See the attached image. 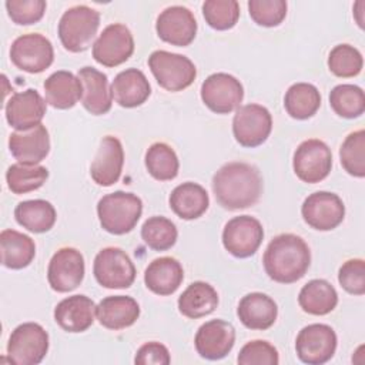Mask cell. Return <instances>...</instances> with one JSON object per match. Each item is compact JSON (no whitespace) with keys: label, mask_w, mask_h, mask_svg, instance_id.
Listing matches in <instances>:
<instances>
[{"label":"cell","mask_w":365,"mask_h":365,"mask_svg":"<svg viewBox=\"0 0 365 365\" xmlns=\"http://www.w3.org/2000/svg\"><path fill=\"white\" fill-rule=\"evenodd\" d=\"M77 77L81 81L83 94L81 104L93 115H103L111 108V87L108 78L103 71L94 67H83L78 70Z\"/></svg>","instance_id":"23"},{"label":"cell","mask_w":365,"mask_h":365,"mask_svg":"<svg viewBox=\"0 0 365 365\" xmlns=\"http://www.w3.org/2000/svg\"><path fill=\"white\" fill-rule=\"evenodd\" d=\"M14 218L23 228L41 234L53 228L57 214L53 204L46 200H27L16 205Z\"/></svg>","instance_id":"33"},{"label":"cell","mask_w":365,"mask_h":365,"mask_svg":"<svg viewBox=\"0 0 365 365\" xmlns=\"http://www.w3.org/2000/svg\"><path fill=\"white\" fill-rule=\"evenodd\" d=\"M97 305L86 295L77 294L60 301L54 308V321L67 332H84L96 317Z\"/></svg>","instance_id":"22"},{"label":"cell","mask_w":365,"mask_h":365,"mask_svg":"<svg viewBox=\"0 0 365 365\" xmlns=\"http://www.w3.org/2000/svg\"><path fill=\"white\" fill-rule=\"evenodd\" d=\"M329 104L342 118H356L365 111L364 90L355 84H338L329 93Z\"/></svg>","instance_id":"36"},{"label":"cell","mask_w":365,"mask_h":365,"mask_svg":"<svg viewBox=\"0 0 365 365\" xmlns=\"http://www.w3.org/2000/svg\"><path fill=\"white\" fill-rule=\"evenodd\" d=\"M202 103L217 114H230L240 107L244 88L240 80L227 73H214L201 84Z\"/></svg>","instance_id":"13"},{"label":"cell","mask_w":365,"mask_h":365,"mask_svg":"<svg viewBox=\"0 0 365 365\" xmlns=\"http://www.w3.org/2000/svg\"><path fill=\"white\" fill-rule=\"evenodd\" d=\"M98 322L113 331L131 327L140 317L138 302L128 295H111L101 299L96 309Z\"/></svg>","instance_id":"25"},{"label":"cell","mask_w":365,"mask_h":365,"mask_svg":"<svg viewBox=\"0 0 365 365\" xmlns=\"http://www.w3.org/2000/svg\"><path fill=\"white\" fill-rule=\"evenodd\" d=\"M9 148L19 163L36 165L50 151L48 131L43 124L24 131H14L10 134Z\"/></svg>","instance_id":"21"},{"label":"cell","mask_w":365,"mask_h":365,"mask_svg":"<svg viewBox=\"0 0 365 365\" xmlns=\"http://www.w3.org/2000/svg\"><path fill=\"white\" fill-rule=\"evenodd\" d=\"M272 117L268 108L259 104H245L237 108L232 118V134L242 147H258L269 137Z\"/></svg>","instance_id":"9"},{"label":"cell","mask_w":365,"mask_h":365,"mask_svg":"<svg viewBox=\"0 0 365 365\" xmlns=\"http://www.w3.org/2000/svg\"><path fill=\"white\" fill-rule=\"evenodd\" d=\"M123 164L124 150L121 141L114 135H106L101 138L90 165V175L97 185L110 187L118 181Z\"/></svg>","instance_id":"20"},{"label":"cell","mask_w":365,"mask_h":365,"mask_svg":"<svg viewBox=\"0 0 365 365\" xmlns=\"http://www.w3.org/2000/svg\"><path fill=\"white\" fill-rule=\"evenodd\" d=\"M48 178V171L43 165L13 164L6 173L7 187L13 194H26L38 190Z\"/></svg>","instance_id":"37"},{"label":"cell","mask_w":365,"mask_h":365,"mask_svg":"<svg viewBox=\"0 0 365 365\" xmlns=\"http://www.w3.org/2000/svg\"><path fill=\"white\" fill-rule=\"evenodd\" d=\"M321 106V94L314 84L295 83L284 97L287 113L295 120H307L312 117Z\"/></svg>","instance_id":"34"},{"label":"cell","mask_w":365,"mask_h":365,"mask_svg":"<svg viewBox=\"0 0 365 365\" xmlns=\"http://www.w3.org/2000/svg\"><path fill=\"white\" fill-rule=\"evenodd\" d=\"M84 271L83 254L73 247H63L48 262L47 279L51 289L57 292H70L81 284Z\"/></svg>","instance_id":"16"},{"label":"cell","mask_w":365,"mask_h":365,"mask_svg":"<svg viewBox=\"0 0 365 365\" xmlns=\"http://www.w3.org/2000/svg\"><path fill=\"white\" fill-rule=\"evenodd\" d=\"M262 264L272 281L292 284L307 274L311 264V251L299 235L279 234L268 244Z\"/></svg>","instance_id":"2"},{"label":"cell","mask_w":365,"mask_h":365,"mask_svg":"<svg viewBox=\"0 0 365 365\" xmlns=\"http://www.w3.org/2000/svg\"><path fill=\"white\" fill-rule=\"evenodd\" d=\"M301 214L311 228L331 231L344 221L345 205L336 194L317 191L304 200Z\"/></svg>","instance_id":"15"},{"label":"cell","mask_w":365,"mask_h":365,"mask_svg":"<svg viewBox=\"0 0 365 365\" xmlns=\"http://www.w3.org/2000/svg\"><path fill=\"white\" fill-rule=\"evenodd\" d=\"M298 304L311 315H327L338 304L336 289L327 279H311L299 291Z\"/></svg>","instance_id":"32"},{"label":"cell","mask_w":365,"mask_h":365,"mask_svg":"<svg viewBox=\"0 0 365 365\" xmlns=\"http://www.w3.org/2000/svg\"><path fill=\"white\" fill-rule=\"evenodd\" d=\"M47 106L34 88L14 93L6 103V120L17 131H24L41 124Z\"/></svg>","instance_id":"19"},{"label":"cell","mask_w":365,"mask_h":365,"mask_svg":"<svg viewBox=\"0 0 365 365\" xmlns=\"http://www.w3.org/2000/svg\"><path fill=\"white\" fill-rule=\"evenodd\" d=\"M339 160L344 170L354 177H365V131L358 130L346 135L341 148Z\"/></svg>","instance_id":"39"},{"label":"cell","mask_w":365,"mask_h":365,"mask_svg":"<svg viewBox=\"0 0 365 365\" xmlns=\"http://www.w3.org/2000/svg\"><path fill=\"white\" fill-rule=\"evenodd\" d=\"M46 103L58 110H68L81 100L83 87L81 81L71 71L58 70L50 74L44 84Z\"/></svg>","instance_id":"28"},{"label":"cell","mask_w":365,"mask_h":365,"mask_svg":"<svg viewBox=\"0 0 365 365\" xmlns=\"http://www.w3.org/2000/svg\"><path fill=\"white\" fill-rule=\"evenodd\" d=\"M184 279L181 264L173 257H160L148 264L144 272L145 287L157 295L174 294Z\"/></svg>","instance_id":"27"},{"label":"cell","mask_w":365,"mask_h":365,"mask_svg":"<svg viewBox=\"0 0 365 365\" xmlns=\"http://www.w3.org/2000/svg\"><path fill=\"white\" fill-rule=\"evenodd\" d=\"M1 264L10 269H21L31 264L36 255L34 241L16 230H3L0 234Z\"/></svg>","instance_id":"31"},{"label":"cell","mask_w":365,"mask_h":365,"mask_svg":"<svg viewBox=\"0 0 365 365\" xmlns=\"http://www.w3.org/2000/svg\"><path fill=\"white\" fill-rule=\"evenodd\" d=\"M48 351V334L36 322H24L14 328L9 338L7 355L14 365H37Z\"/></svg>","instance_id":"6"},{"label":"cell","mask_w":365,"mask_h":365,"mask_svg":"<svg viewBox=\"0 0 365 365\" xmlns=\"http://www.w3.org/2000/svg\"><path fill=\"white\" fill-rule=\"evenodd\" d=\"M202 14L214 30L232 29L240 17V4L235 0H207L202 3Z\"/></svg>","instance_id":"40"},{"label":"cell","mask_w":365,"mask_h":365,"mask_svg":"<svg viewBox=\"0 0 365 365\" xmlns=\"http://www.w3.org/2000/svg\"><path fill=\"white\" fill-rule=\"evenodd\" d=\"M264 238L261 222L251 215L231 218L222 230L224 248L237 258H248L257 252Z\"/></svg>","instance_id":"12"},{"label":"cell","mask_w":365,"mask_h":365,"mask_svg":"<svg viewBox=\"0 0 365 365\" xmlns=\"http://www.w3.org/2000/svg\"><path fill=\"white\" fill-rule=\"evenodd\" d=\"M237 315L248 329L264 331L274 325L278 315V307L267 294L251 292L240 299Z\"/></svg>","instance_id":"26"},{"label":"cell","mask_w":365,"mask_h":365,"mask_svg":"<svg viewBox=\"0 0 365 365\" xmlns=\"http://www.w3.org/2000/svg\"><path fill=\"white\" fill-rule=\"evenodd\" d=\"M336 334L327 324H311L304 327L295 339L297 356L308 365L328 362L336 349Z\"/></svg>","instance_id":"11"},{"label":"cell","mask_w":365,"mask_h":365,"mask_svg":"<svg viewBox=\"0 0 365 365\" xmlns=\"http://www.w3.org/2000/svg\"><path fill=\"white\" fill-rule=\"evenodd\" d=\"M237 362L240 365H277L279 355L277 348L268 341L254 339L241 348Z\"/></svg>","instance_id":"43"},{"label":"cell","mask_w":365,"mask_h":365,"mask_svg":"<svg viewBox=\"0 0 365 365\" xmlns=\"http://www.w3.org/2000/svg\"><path fill=\"white\" fill-rule=\"evenodd\" d=\"M235 344V329L224 319H211L202 324L194 338V345L201 358L218 361L225 358Z\"/></svg>","instance_id":"18"},{"label":"cell","mask_w":365,"mask_h":365,"mask_svg":"<svg viewBox=\"0 0 365 365\" xmlns=\"http://www.w3.org/2000/svg\"><path fill=\"white\" fill-rule=\"evenodd\" d=\"M134 53V38L130 29L121 23L107 26L93 44L94 60L106 67L127 61Z\"/></svg>","instance_id":"14"},{"label":"cell","mask_w":365,"mask_h":365,"mask_svg":"<svg viewBox=\"0 0 365 365\" xmlns=\"http://www.w3.org/2000/svg\"><path fill=\"white\" fill-rule=\"evenodd\" d=\"M93 274L101 287L123 289L133 285L135 267L125 251L118 247H107L96 255Z\"/></svg>","instance_id":"7"},{"label":"cell","mask_w":365,"mask_h":365,"mask_svg":"<svg viewBox=\"0 0 365 365\" xmlns=\"http://www.w3.org/2000/svg\"><path fill=\"white\" fill-rule=\"evenodd\" d=\"M364 66L362 54L351 44L335 46L328 56V67L336 77H355Z\"/></svg>","instance_id":"41"},{"label":"cell","mask_w":365,"mask_h":365,"mask_svg":"<svg viewBox=\"0 0 365 365\" xmlns=\"http://www.w3.org/2000/svg\"><path fill=\"white\" fill-rule=\"evenodd\" d=\"M150 94L151 86L145 74L138 68L131 67L120 71L111 83V96L124 108H134L144 104Z\"/></svg>","instance_id":"24"},{"label":"cell","mask_w":365,"mask_h":365,"mask_svg":"<svg viewBox=\"0 0 365 365\" xmlns=\"http://www.w3.org/2000/svg\"><path fill=\"white\" fill-rule=\"evenodd\" d=\"M148 67L160 87L167 91H181L192 84L197 77L194 63L177 53L155 50L148 57Z\"/></svg>","instance_id":"5"},{"label":"cell","mask_w":365,"mask_h":365,"mask_svg":"<svg viewBox=\"0 0 365 365\" xmlns=\"http://www.w3.org/2000/svg\"><path fill=\"white\" fill-rule=\"evenodd\" d=\"M338 281L341 287L352 295L365 294V261L354 258L345 261L338 271Z\"/></svg>","instance_id":"45"},{"label":"cell","mask_w":365,"mask_h":365,"mask_svg":"<svg viewBox=\"0 0 365 365\" xmlns=\"http://www.w3.org/2000/svg\"><path fill=\"white\" fill-rule=\"evenodd\" d=\"M218 305V294L204 281L191 282L178 298V311L191 319L210 315Z\"/></svg>","instance_id":"30"},{"label":"cell","mask_w":365,"mask_h":365,"mask_svg":"<svg viewBox=\"0 0 365 365\" xmlns=\"http://www.w3.org/2000/svg\"><path fill=\"white\" fill-rule=\"evenodd\" d=\"M100 26V13L80 4L67 9L58 21V37L63 47L71 53L86 51L93 43Z\"/></svg>","instance_id":"4"},{"label":"cell","mask_w":365,"mask_h":365,"mask_svg":"<svg viewBox=\"0 0 365 365\" xmlns=\"http://www.w3.org/2000/svg\"><path fill=\"white\" fill-rule=\"evenodd\" d=\"M178 232L175 224L161 215H154L145 220L141 227V238L154 251L170 250L177 241Z\"/></svg>","instance_id":"38"},{"label":"cell","mask_w":365,"mask_h":365,"mask_svg":"<svg viewBox=\"0 0 365 365\" xmlns=\"http://www.w3.org/2000/svg\"><path fill=\"white\" fill-rule=\"evenodd\" d=\"M294 173L308 184H315L328 177L332 167L331 148L318 138L302 141L294 153Z\"/></svg>","instance_id":"10"},{"label":"cell","mask_w":365,"mask_h":365,"mask_svg":"<svg viewBox=\"0 0 365 365\" xmlns=\"http://www.w3.org/2000/svg\"><path fill=\"white\" fill-rule=\"evenodd\" d=\"M44 0H7L6 10L13 23L29 26L40 21L46 11Z\"/></svg>","instance_id":"44"},{"label":"cell","mask_w":365,"mask_h":365,"mask_svg":"<svg viewBox=\"0 0 365 365\" xmlns=\"http://www.w3.org/2000/svg\"><path fill=\"white\" fill-rule=\"evenodd\" d=\"M248 11L251 19L262 27H275L287 16V1L284 0H250Z\"/></svg>","instance_id":"42"},{"label":"cell","mask_w":365,"mask_h":365,"mask_svg":"<svg viewBox=\"0 0 365 365\" xmlns=\"http://www.w3.org/2000/svg\"><path fill=\"white\" fill-rule=\"evenodd\" d=\"M145 168L158 181L174 180L178 174L180 163L175 151L165 143H154L145 153Z\"/></svg>","instance_id":"35"},{"label":"cell","mask_w":365,"mask_h":365,"mask_svg":"<svg viewBox=\"0 0 365 365\" xmlns=\"http://www.w3.org/2000/svg\"><path fill=\"white\" fill-rule=\"evenodd\" d=\"M10 60L19 70L30 74L41 73L54 60L53 44L40 33L23 34L11 43Z\"/></svg>","instance_id":"8"},{"label":"cell","mask_w":365,"mask_h":365,"mask_svg":"<svg viewBox=\"0 0 365 365\" xmlns=\"http://www.w3.org/2000/svg\"><path fill=\"white\" fill-rule=\"evenodd\" d=\"M170 208L182 220L200 218L210 205L205 188L197 182H182L170 194Z\"/></svg>","instance_id":"29"},{"label":"cell","mask_w":365,"mask_h":365,"mask_svg":"<svg viewBox=\"0 0 365 365\" xmlns=\"http://www.w3.org/2000/svg\"><path fill=\"white\" fill-rule=\"evenodd\" d=\"M143 212V201L133 192L114 191L100 198L97 215L103 230L114 235L130 232Z\"/></svg>","instance_id":"3"},{"label":"cell","mask_w":365,"mask_h":365,"mask_svg":"<svg viewBox=\"0 0 365 365\" xmlns=\"http://www.w3.org/2000/svg\"><path fill=\"white\" fill-rule=\"evenodd\" d=\"M134 362L138 365H168L171 358L165 345L151 341L138 348Z\"/></svg>","instance_id":"46"},{"label":"cell","mask_w":365,"mask_h":365,"mask_svg":"<svg viewBox=\"0 0 365 365\" xmlns=\"http://www.w3.org/2000/svg\"><path fill=\"white\" fill-rule=\"evenodd\" d=\"M155 31L163 41L185 47L195 38L197 20L190 9L184 6H171L164 9L157 17Z\"/></svg>","instance_id":"17"},{"label":"cell","mask_w":365,"mask_h":365,"mask_svg":"<svg viewBox=\"0 0 365 365\" xmlns=\"http://www.w3.org/2000/svg\"><path fill=\"white\" fill-rule=\"evenodd\" d=\"M212 191L218 204L227 210L254 205L262 192V178L257 167L232 161L224 164L212 177Z\"/></svg>","instance_id":"1"}]
</instances>
